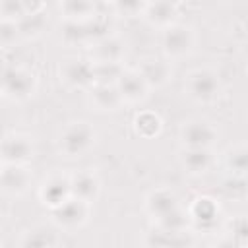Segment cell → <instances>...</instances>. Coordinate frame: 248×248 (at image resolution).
Listing matches in <instances>:
<instances>
[{
  "label": "cell",
  "mask_w": 248,
  "mask_h": 248,
  "mask_svg": "<svg viewBox=\"0 0 248 248\" xmlns=\"http://www.w3.org/2000/svg\"><path fill=\"white\" fill-rule=\"evenodd\" d=\"M2 85L4 93L14 99H25L33 87H35V78L33 74L25 70H16V68H6L2 76Z\"/></svg>",
  "instance_id": "1"
},
{
  "label": "cell",
  "mask_w": 248,
  "mask_h": 248,
  "mask_svg": "<svg viewBox=\"0 0 248 248\" xmlns=\"http://www.w3.org/2000/svg\"><path fill=\"white\" fill-rule=\"evenodd\" d=\"M91 141H93V130L85 122H78V124H72L64 132L62 149L68 155H79L91 145Z\"/></svg>",
  "instance_id": "2"
},
{
  "label": "cell",
  "mask_w": 248,
  "mask_h": 248,
  "mask_svg": "<svg viewBox=\"0 0 248 248\" xmlns=\"http://www.w3.org/2000/svg\"><path fill=\"white\" fill-rule=\"evenodd\" d=\"M188 87H190V95L198 101H211L219 91V83H217L215 76L205 70L194 72L190 76Z\"/></svg>",
  "instance_id": "3"
},
{
  "label": "cell",
  "mask_w": 248,
  "mask_h": 248,
  "mask_svg": "<svg viewBox=\"0 0 248 248\" xmlns=\"http://www.w3.org/2000/svg\"><path fill=\"white\" fill-rule=\"evenodd\" d=\"M64 79L72 85H89L97 81L95 78V64L89 60H70L64 66Z\"/></svg>",
  "instance_id": "4"
},
{
  "label": "cell",
  "mask_w": 248,
  "mask_h": 248,
  "mask_svg": "<svg viewBox=\"0 0 248 248\" xmlns=\"http://www.w3.org/2000/svg\"><path fill=\"white\" fill-rule=\"evenodd\" d=\"M54 219L62 227H76L85 219V202L79 198L66 200L64 203L54 207Z\"/></svg>",
  "instance_id": "5"
},
{
  "label": "cell",
  "mask_w": 248,
  "mask_h": 248,
  "mask_svg": "<svg viewBox=\"0 0 248 248\" xmlns=\"http://www.w3.org/2000/svg\"><path fill=\"white\" fill-rule=\"evenodd\" d=\"M163 46L172 56L184 54L192 46V33H190V29H186L182 25L169 27L167 33H165V37H163Z\"/></svg>",
  "instance_id": "6"
},
{
  "label": "cell",
  "mask_w": 248,
  "mask_h": 248,
  "mask_svg": "<svg viewBox=\"0 0 248 248\" xmlns=\"http://www.w3.org/2000/svg\"><path fill=\"white\" fill-rule=\"evenodd\" d=\"M145 89H147V81L141 78V74H122L118 78V91L122 95V99L126 101H140L145 97Z\"/></svg>",
  "instance_id": "7"
},
{
  "label": "cell",
  "mask_w": 248,
  "mask_h": 248,
  "mask_svg": "<svg viewBox=\"0 0 248 248\" xmlns=\"http://www.w3.org/2000/svg\"><path fill=\"white\" fill-rule=\"evenodd\" d=\"M182 138L190 147H207L215 140V132L205 122H190L184 128Z\"/></svg>",
  "instance_id": "8"
},
{
  "label": "cell",
  "mask_w": 248,
  "mask_h": 248,
  "mask_svg": "<svg viewBox=\"0 0 248 248\" xmlns=\"http://www.w3.org/2000/svg\"><path fill=\"white\" fill-rule=\"evenodd\" d=\"M140 74L141 78L149 83V85H161L169 79L170 76V68L167 62L159 60V58H151V60H145L140 68Z\"/></svg>",
  "instance_id": "9"
},
{
  "label": "cell",
  "mask_w": 248,
  "mask_h": 248,
  "mask_svg": "<svg viewBox=\"0 0 248 248\" xmlns=\"http://www.w3.org/2000/svg\"><path fill=\"white\" fill-rule=\"evenodd\" d=\"M31 145L25 138H6L4 145H2V153H4V161L6 163H19L31 157Z\"/></svg>",
  "instance_id": "10"
},
{
  "label": "cell",
  "mask_w": 248,
  "mask_h": 248,
  "mask_svg": "<svg viewBox=\"0 0 248 248\" xmlns=\"http://www.w3.org/2000/svg\"><path fill=\"white\" fill-rule=\"evenodd\" d=\"M2 184H4V190L10 192V194H19L27 188L29 184V172L21 167H6L4 172H2Z\"/></svg>",
  "instance_id": "11"
},
{
  "label": "cell",
  "mask_w": 248,
  "mask_h": 248,
  "mask_svg": "<svg viewBox=\"0 0 248 248\" xmlns=\"http://www.w3.org/2000/svg\"><path fill=\"white\" fill-rule=\"evenodd\" d=\"M91 99H93V103H95L97 108H101V110H114L120 105L122 95H120L118 89L110 87L108 83H101L99 87L93 89Z\"/></svg>",
  "instance_id": "12"
},
{
  "label": "cell",
  "mask_w": 248,
  "mask_h": 248,
  "mask_svg": "<svg viewBox=\"0 0 248 248\" xmlns=\"http://www.w3.org/2000/svg\"><path fill=\"white\" fill-rule=\"evenodd\" d=\"M147 207H149V211H151L153 215H157V217L161 219L163 215H167V213H170L172 209H176V207H178V202H176L174 194H170V192H167V190H157V192H153V194L149 196Z\"/></svg>",
  "instance_id": "13"
},
{
  "label": "cell",
  "mask_w": 248,
  "mask_h": 248,
  "mask_svg": "<svg viewBox=\"0 0 248 248\" xmlns=\"http://www.w3.org/2000/svg\"><path fill=\"white\" fill-rule=\"evenodd\" d=\"M70 188H72V194L74 198H79L83 202H89L97 196L99 192V182L91 176V174H78L74 176V180L70 182Z\"/></svg>",
  "instance_id": "14"
},
{
  "label": "cell",
  "mask_w": 248,
  "mask_h": 248,
  "mask_svg": "<svg viewBox=\"0 0 248 248\" xmlns=\"http://www.w3.org/2000/svg\"><path fill=\"white\" fill-rule=\"evenodd\" d=\"M72 192V188H70V184L66 182V180H52V182H48L46 186H45V190H43V200L48 203V205H52V207H56V205H60V203H64L66 200H68V194Z\"/></svg>",
  "instance_id": "15"
},
{
  "label": "cell",
  "mask_w": 248,
  "mask_h": 248,
  "mask_svg": "<svg viewBox=\"0 0 248 248\" xmlns=\"http://www.w3.org/2000/svg\"><path fill=\"white\" fill-rule=\"evenodd\" d=\"M192 215H194V219L198 221V225H202V227H211V225L215 223V217H217V205H215L211 200L202 198V200H198V202L194 203Z\"/></svg>",
  "instance_id": "16"
},
{
  "label": "cell",
  "mask_w": 248,
  "mask_h": 248,
  "mask_svg": "<svg viewBox=\"0 0 248 248\" xmlns=\"http://www.w3.org/2000/svg\"><path fill=\"white\" fill-rule=\"evenodd\" d=\"M120 54H122V46L114 39H103L95 46L97 62H118Z\"/></svg>",
  "instance_id": "17"
},
{
  "label": "cell",
  "mask_w": 248,
  "mask_h": 248,
  "mask_svg": "<svg viewBox=\"0 0 248 248\" xmlns=\"http://www.w3.org/2000/svg\"><path fill=\"white\" fill-rule=\"evenodd\" d=\"M136 132L143 138H153L161 132V120L153 112H141L136 116Z\"/></svg>",
  "instance_id": "18"
},
{
  "label": "cell",
  "mask_w": 248,
  "mask_h": 248,
  "mask_svg": "<svg viewBox=\"0 0 248 248\" xmlns=\"http://www.w3.org/2000/svg\"><path fill=\"white\" fill-rule=\"evenodd\" d=\"M184 163L192 172H203L209 167L207 147H190V151L184 155Z\"/></svg>",
  "instance_id": "19"
},
{
  "label": "cell",
  "mask_w": 248,
  "mask_h": 248,
  "mask_svg": "<svg viewBox=\"0 0 248 248\" xmlns=\"http://www.w3.org/2000/svg\"><path fill=\"white\" fill-rule=\"evenodd\" d=\"M174 14H176L174 4L165 2V0H157V2H153V4L149 6V10H147L149 19H151L153 23H161V25L169 23V21L174 17Z\"/></svg>",
  "instance_id": "20"
},
{
  "label": "cell",
  "mask_w": 248,
  "mask_h": 248,
  "mask_svg": "<svg viewBox=\"0 0 248 248\" xmlns=\"http://www.w3.org/2000/svg\"><path fill=\"white\" fill-rule=\"evenodd\" d=\"M43 27H45V19H43L41 14H25L19 19V25H17V29L23 35H37Z\"/></svg>",
  "instance_id": "21"
},
{
  "label": "cell",
  "mask_w": 248,
  "mask_h": 248,
  "mask_svg": "<svg viewBox=\"0 0 248 248\" xmlns=\"http://www.w3.org/2000/svg\"><path fill=\"white\" fill-rule=\"evenodd\" d=\"M64 14L68 17H79V16H89L93 6L89 0H62Z\"/></svg>",
  "instance_id": "22"
},
{
  "label": "cell",
  "mask_w": 248,
  "mask_h": 248,
  "mask_svg": "<svg viewBox=\"0 0 248 248\" xmlns=\"http://www.w3.org/2000/svg\"><path fill=\"white\" fill-rule=\"evenodd\" d=\"M120 76H122V72H120L118 62H97L95 64V78L101 83H107L110 78L118 79Z\"/></svg>",
  "instance_id": "23"
},
{
  "label": "cell",
  "mask_w": 248,
  "mask_h": 248,
  "mask_svg": "<svg viewBox=\"0 0 248 248\" xmlns=\"http://www.w3.org/2000/svg\"><path fill=\"white\" fill-rule=\"evenodd\" d=\"M159 221H161V225L165 227V231H180V229L184 227V217H182V213H180L178 207L172 209L170 213L163 215Z\"/></svg>",
  "instance_id": "24"
},
{
  "label": "cell",
  "mask_w": 248,
  "mask_h": 248,
  "mask_svg": "<svg viewBox=\"0 0 248 248\" xmlns=\"http://www.w3.org/2000/svg\"><path fill=\"white\" fill-rule=\"evenodd\" d=\"M229 165H231L234 170L248 172V147H240V149L232 151L231 157H229Z\"/></svg>",
  "instance_id": "25"
},
{
  "label": "cell",
  "mask_w": 248,
  "mask_h": 248,
  "mask_svg": "<svg viewBox=\"0 0 248 248\" xmlns=\"http://www.w3.org/2000/svg\"><path fill=\"white\" fill-rule=\"evenodd\" d=\"M21 14H25L23 0H2V16H4V19L19 17Z\"/></svg>",
  "instance_id": "26"
},
{
  "label": "cell",
  "mask_w": 248,
  "mask_h": 248,
  "mask_svg": "<svg viewBox=\"0 0 248 248\" xmlns=\"http://www.w3.org/2000/svg\"><path fill=\"white\" fill-rule=\"evenodd\" d=\"M50 244H54L52 232H33L25 240V246H50Z\"/></svg>",
  "instance_id": "27"
},
{
  "label": "cell",
  "mask_w": 248,
  "mask_h": 248,
  "mask_svg": "<svg viewBox=\"0 0 248 248\" xmlns=\"http://www.w3.org/2000/svg\"><path fill=\"white\" fill-rule=\"evenodd\" d=\"M116 6L124 14H138L143 8V0H116Z\"/></svg>",
  "instance_id": "28"
},
{
  "label": "cell",
  "mask_w": 248,
  "mask_h": 248,
  "mask_svg": "<svg viewBox=\"0 0 248 248\" xmlns=\"http://www.w3.org/2000/svg\"><path fill=\"white\" fill-rule=\"evenodd\" d=\"M232 231L238 238V242H248V217H240L234 221Z\"/></svg>",
  "instance_id": "29"
},
{
  "label": "cell",
  "mask_w": 248,
  "mask_h": 248,
  "mask_svg": "<svg viewBox=\"0 0 248 248\" xmlns=\"http://www.w3.org/2000/svg\"><path fill=\"white\" fill-rule=\"evenodd\" d=\"M16 31H19L16 27V23H12L10 19H4V23H2V45L4 46H8L12 43V37L16 39Z\"/></svg>",
  "instance_id": "30"
},
{
  "label": "cell",
  "mask_w": 248,
  "mask_h": 248,
  "mask_svg": "<svg viewBox=\"0 0 248 248\" xmlns=\"http://www.w3.org/2000/svg\"><path fill=\"white\" fill-rule=\"evenodd\" d=\"M165 2H170V4H176V2H180V0H165Z\"/></svg>",
  "instance_id": "31"
}]
</instances>
